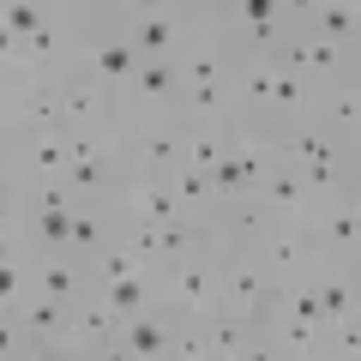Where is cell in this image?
I'll use <instances>...</instances> for the list:
<instances>
[{
    "mask_svg": "<svg viewBox=\"0 0 361 361\" xmlns=\"http://www.w3.org/2000/svg\"><path fill=\"white\" fill-rule=\"evenodd\" d=\"M49 6H54V13H66V18H85L90 13V0H49Z\"/></svg>",
    "mask_w": 361,
    "mask_h": 361,
    "instance_id": "cell-27",
    "label": "cell"
},
{
    "mask_svg": "<svg viewBox=\"0 0 361 361\" xmlns=\"http://www.w3.org/2000/svg\"><path fill=\"white\" fill-rule=\"evenodd\" d=\"M355 54L361 49H349V42L313 37V30H289V42L271 54V61L289 66V73H301V78H313V85H331V78H343L349 66H355Z\"/></svg>",
    "mask_w": 361,
    "mask_h": 361,
    "instance_id": "cell-6",
    "label": "cell"
},
{
    "mask_svg": "<svg viewBox=\"0 0 361 361\" xmlns=\"http://www.w3.org/2000/svg\"><path fill=\"white\" fill-rule=\"evenodd\" d=\"M121 163L145 169V175H169V169H180V163H187V127H180L175 115H163V121H133L127 115Z\"/></svg>",
    "mask_w": 361,
    "mask_h": 361,
    "instance_id": "cell-5",
    "label": "cell"
},
{
    "mask_svg": "<svg viewBox=\"0 0 361 361\" xmlns=\"http://www.w3.org/2000/svg\"><path fill=\"white\" fill-rule=\"evenodd\" d=\"M169 343H175V313L169 307H145V313L127 319L115 361H169Z\"/></svg>",
    "mask_w": 361,
    "mask_h": 361,
    "instance_id": "cell-11",
    "label": "cell"
},
{
    "mask_svg": "<svg viewBox=\"0 0 361 361\" xmlns=\"http://www.w3.org/2000/svg\"><path fill=\"white\" fill-rule=\"evenodd\" d=\"M169 187L180 193V205H187V211H211V205H217V187H211V175H205V169H193V163L169 169Z\"/></svg>",
    "mask_w": 361,
    "mask_h": 361,
    "instance_id": "cell-21",
    "label": "cell"
},
{
    "mask_svg": "<svg viewBox=\"0 0 361 361\" xmlns=\"http://www.w3.org/2000/svg\"><path fill=\"white\" fill-rule=\"evenodd\" d=\"M235 115V85L223 78V85H187L180 90V109L175 121L180 127H211V121H229Z\"/></svg>",
    "mask_w": 361,
    "mask_h": 361,
    "instance_id": "cell-15",
    "label": "cell"
},
{
    "mask_svg": "<svg viewBox=\"0 0 361 361\" xmlns=\"http://www.w3.org/2000/svg\"><path fill=\"white\" fill-rule=\"evenodd\" d=\"M0 313H13V319L42 343V355H73V301L30 289L18 307H0Z\"/></svg>",
    "mask_w": 361,
    "mask_h": 361,
    "instance_id": "cell-9",
    "label": "cell"
},
{
    "mask_svg": "<svg viewBox=\"0 0 361 361\" xmlns=\"http://www.w3.org/2000/svg\"><path fill=\"white\" fill-rule=\"evenodd\" d=\"M259 259L277 283H295V277H313L325 265V247H319V229L307 217H277L271 235L259 241Z\"/></svg>",
    "mask_w": 361,
    "mask_h": 361,
    "instance_id": "cell-3",
    "label": "cell"
},
{
    "mask_svg": "<svg viewBox=\"0 0 361 361\" xmlns=\"http://www.w3.org/2000/svg\"><path fill=\"white\" fill-rule=\"evenodd\" d=\"M175 6H180V0H133V13H175ZM127 13V18H133Z\"/></svg>",
    "mask_w": 361,
    "mask_h": 361,
    "instance_id": "cell-26",
    "label": "cell"
},
{
    "mask_svg": "<svg viewBox=\"0 0 361 361\" xmlns=\"http://www.w3.org/2000/svg\"><path fill=\"white\" fill-rule=\"evenodd\" d=\"M277 313H289V319H307V325H325L331 331V319H325V307H319V283L313 277H295V283H283V295H277ZM271 313V319H277Z\"/></svg>",
    "mask_w": 361,
    "mask_h": 361,
    "instance_id": "cell-19",
    "label": "cell"
},
{
    "mask_svg": "<svg viewBox=\"0 0 361 361\" xmlns=\"http://www.w3.org/2000/svg\"><path fill=\"white\" fill-rule=\"evenodd\" d=\"M313 37H331V42H349L361 49V0H319V13H313Z\"/></svg>",
    "mask_w": 361,
    "mask_h": 361,
    "instance_id": "cell-16",
    "label": "cell"
},
{
    "mask_svg": "<svg viewBox=\"0 0 361 361\" xmlns=\"http://www.w3.org/2000/svg\"><path fill=\"white\" fill-rule=\"evenodd\" d=\"M121 331H127V319L115 313V301H109L103 289H85V295L73 301V355H109L115 361Z\"/></svg>",
    "mask_w": 361,
    "mask_h": 361,
    "instance_id": "cell-8",
    "label": "cell"
},
{
    "mask_svg": "<svg viewBox=\"0 0 361 361\" xmlns=\"http://www.w3.org/2000/svg\"><path fill=\"white\" fill-rule=\"evenodd\" d=\"M133 271H145V259H139V247H133L127 235H115L109 247L90 253V277H97V283H115V277H133Z\"/></svg>",
    "mask_w": 361,
    "mask_h": 361,
    "instance_id": "cell-17",
    "label": "cell"
},
{
    "mask_svg": "<svg viewBox=\"0 0 361 361\" xmlns=\"http://www.w3.org/2000/svg\"><path fill=\"white\" fill-rule=\"evenodd\" d=\"M355 319H361V289H355Z\"/></svg>",
    "mask_w": 361,
    "mask_h": 361,
    "instance_id": "cell-28",
    "label": "cell"
},
{
    "mask_svg": "<svg viewBox=\"0 0 361 361\" xmlns=\"http://www.w3.org/2000/svg\"><path fill=\"white\" fill-rule=\"evenodd\" d=\"M259 199L271 205V217H307V211H313V187H307V175H301V169H289V163H277V169L265 175Z\"/></svg>",
    "mask_w": 361,
    "mask_h": 361,
    "instance_id": "cell-14",
    "label": "cell"
},
{
    "mask_svg": "<svg viewBox=\"0 0 361 361\" xmlns=\"http://www.w3.org/2000/svg\"><path fill=\"white\" fill-rule=\"evenodd\" d=\"M307 223L319 229L325 259H337V265H361V205H355V199H343V193L313 199Z\"/></svg>",
    "mask_w": 361,
    "mask_h": 361,
    "instance_id": "cell-7",
    "label": "cell"
},
{
    "mask_svg": "<svg viewBox=\"0 0 361 361\" xmlns=\"http://www.w3.org/2000/svg\"><path fill=\"white\" fill-rule=\"evenodd\" d=\"M211 187H217V205H223V199H241V193H247V175H241V163H235V145H229V157L211 169Z\"/></svg>",
    "mask_w": 361,
    "mask_h": 361,
    "instance_id": "cell-23",
    "label": "cell"
},
{
    "mask_svg": "<svg viewBox=\"0 0 361 361\" xmlns=\"http://www.w3.org/2000/svg\"><path fill=\"white\" fill-rule=\"evenodd\" d=\"M349 151H355V145H343L337 133H325L313 115H301V121H283V163L307 175L313 199H325V193H343V169H349Z\"/></svg>",
    "mask_w": 361,
    "mask_h": 361,
    "instance_id": "cell-1",
    "label": "cell"
},
{
    "mask_svg": "<svg viewBox=\"0 0 361 361\" xmlns=\"http://www.w3.org/2000/svg\"><path fill=\"white\" fill-rule=\"evenodd\" d=\"M127 37L139 42L145 54H180L187 42H193V18L180 13V6H175V13H133L127 18Z\"/></svg>",
    "mask_w": 361,
    "mask_h": 361,
    "instance_id": "cell-12",
    "label": "cell"
},
{
    "mask_svg": "<svg viewBox=\"0 0 361 361\" xmlns=\"http://www.w3.org/2000/svg\"><path fill=\"white\" fill-rule=\"evenodd\" d=\"M180 90H187V78H180L175 54H145L139 73H133V85L121 90V109H127L133 121H163V115L180 109Z\"/></svg>",
    "mask_w": 361,
    "mask_h": 361,
    "instance_id": "cell-4",
    "label": "cell"
},
{
    "mask_svg": "<svg viewBox=\"0 0 361 361\" xmlns=\"http://www.w3.org/2000/svg\"><path fill=\"white\" fill-rule=\"evenodd\" d=\"M343 199L361 205V151H349V169H343Z\"/></svg>",
    "mask_w": 361,
    "mask_h": 361,
    "instance_id": "cell-25",
    "label": "cell"
},
{
    "mask_svg": "<svg viewBox=\"0 0 361 361\" xmlns=\"http://www.w3.org/2000/svg\"><path fill=\"white\" fill-rule=\"evenodd\" d=\"M54 18L49 0H0V37H37Z\"/></svg>",
    "mask_w": 361,
    "mask_h": 361,
    "instance_id": "cell-20",
    "label": "cell"
},
{
    "mask_svg": "<svg viewBox=\"0 0 361 361\" xmlns=\"http://www.w3.org/2000/svg\"><path fill=\"white\" fill-rule=\"evenodd\" d=\"M205 217H211V229H217V247H253V253H259V241L271 235V223H277L259 193L223 199V205H211ZM217 247H211V253H217Z\"/></svg>",
    "mask_w": 361,
    "mask_h": 361,
    "instance_id": "cell-10",
    "label": "cell"
},
{
    "mask_svg": "<svg viewBox=\"0 0 361 361\" xmlns=\"http://www.w3.org/2000/svg\"><path fill=\"white\" fill-rule=\"evenodd\" d=\"M325 361H361V319L331 325V337H325Z\"/></svg>",
    "mask_w": 361,
    "mask_h": 361,
    "instance_id": "cell-22",
    "label": "cell"
},
{
    "mask_svg": "<svg viewBox=\"0 0 361 361\" xmlns=\"http://www.w3.org/2000/svg\"><path fill=\"white\" fill-rule=\"evenodd\" d=\"M229 157V121H211V127H187V163L193 169H217Z\"/></svg>",
    "mask_w": 361,
    "mask_h": 361,
    "instance_id": "cell-18",
    "label": "cell"
},
{
    "mask_svg": "<svg viewBox=\"0 0 361 361\" xmlns=\"http://www.w3.org/2000/svg\"><path fill=\"white\" fill-rule=\"evenodd\" d=\"M313 13H319V0H283V18H289V30H307V25H313Z\"/></svg>",
    "mask_w": 361,
    "mask_h": 361,
    "instance_id": "cell-24",
    "label": "cell"
},
{
    "mask_svg": "<svg viewBox=\"0 0 361 361\" xmlns=\"http://www.w3.org/2000/svg\"><path fill=\"white\" fill-rule=\"evenodd\" d=\"M157 277H163V307L180 313V319H205V313L223 307L217 253H193V259H175V265H157Z\"/></svg>",
    "mask_w": 361,
    "mask_h": 361,
    "instance_id": "cell-2",
    "label": "cell"
},
{
    "mask_svg": "<svg viewBox=\"0 0 361 361\" xmlns=\"http://www.w3.org/2000/svg\"><path fill=\"white\" fill-rule=\"evenodd\" d=\"M313 283H319V307L331 325H349L355 319V289H361V265H337V259H325L319 271H313Z\"/></svg>",
    "mask_w": 361,
    "mask_h": 361,
    "instance_id": "cell-13",
    "label": "cell"
}]
</instances>
